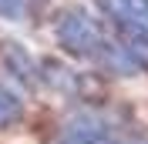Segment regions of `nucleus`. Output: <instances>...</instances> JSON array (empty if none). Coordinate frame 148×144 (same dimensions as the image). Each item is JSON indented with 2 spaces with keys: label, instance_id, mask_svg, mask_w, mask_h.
<instances>
[{
  "label": "nucleus",
  "instance_id": "1",
  "mask_svg": "<svg viewBox=\"0 0 148 144\" xmlns=\"http://www.w3.org/2000/svg\"><path fill=\"white\" fill-rule=\"evenodd\" d=\"M54 37L71 57L91 64V67H98L104 74H131L138 67L128 57V50L114 37H108V30L81 7H71L61 14V20L54 27Z\"/></svg>",
  "mask_w": 148,
  "mask_h": 144
},
{
  "label": "nucleus",
  "instance_id": "2",
  "mask_svg": "<svg viewBox=\"0 0 148 144\" xmlns=\"http://www.w3.org/2000/svg\"><path fill=\"white\" fill-rule=\"evenodd\" d=\"M101 17L118 34V44L138 67H148V0H94Z\"/></svg>",
  "mask_w": 148,
  "mask_h": 144
},
{
  "label": "nucleus",
  "instance_id": "3",
  "mask_svg": "<svg viewBox=\"0 0 148 144\" xmlns=\"http://www.w3.org/2000/svg\"><path fill=\"white\" fill-rule=\"evenodd\" d=\"M57 144H121V137L101 117L81 114V117H71L64 124V131L57 134Z\"/></svg>",
  "mask_w": 148,
  "mask_h": 144
},
{
  "label": "nucleus",
  "instance_id": "4",
  "mask_svg": "<svg viewBox=\"0 0 148 144\" xmlns=\"http://www.w3.org/2000/svg\"><path fill=\"white\" fill-rule=\"evenodd\" d=\"M20 111H24L20 97H17L10 87H3V84H0V127H3V124H10V121H17V117H20Z\"/></svg>",
  "mask_w": 148,
  "mask_h": 144
},
{
  "label": "nucleus",
  "instance_id": "5",
  "mask_svg": "<svg viewBox=\"0 0 148 144\" xmlns=\"http://www.w3.org/2000/svg\"><path fill=\"white\" fill-rule=\"evenodd\" d=\"M27 0H0V17L3 20H24Z\"/></svg>",
  "mask_w": 148,
  "mask_h": 144
},
{
  "label": "nucleus",
  "instance_id": "6",
  "mask_svg": "<svg viewBox=\"0 0 148 144\" xmlns=\"http://www.w3.org/2000/svg\"><path fill=\"white\" fill-rule=\"evenodd\" d=\"M30 3H47V0H30Z\"/></svg>",
  "mask_w": 148,
  "mask_h": 144
}]
</instances>
